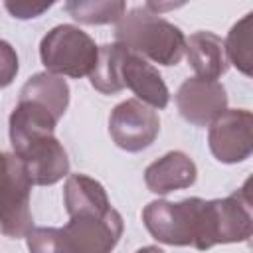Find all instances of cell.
<instances>
[{"instance_id":"2e32d148","label":"cell","mask_w":253,"mask_h":253,"mask_svg":"<svg viewBox=\"0 0 253 253\" xmlns=\"http://www.w3.org/2000/svg\"><path fill=\"white\" fill-rule=\"evenodd\" d=\"M126 51L128 49L119 42L105 43L99 47L97 63H95L93 71L89 73V81L99 93L115 95L125 89L123 81H121V63H123Z\"/></svg>"},{"instance_id":"4fadbf2b","label":"cell","mask_w":253,"mask_h":253,"mask_svg":"<svg viewBox=\"0 0 253 253\" xmlns=\"http://www.w3.org/2000/svg\"><path fill=\"white\" fill-rule=\"evenodd\" d=\"M184 53L198 77L219 79L229 67L223 40L213 32L202 30L186 38Z\"/></svg>"},{"instance_id":"7a4b0ae2","label":"cell","mask_w":253,"mask_h":253,"mask_svg":"<svg viewBox=\"0 0 253 253\" xmlns=\"http://www.w3.org/2000/svg\"><path fill=\"white\" fill-rule=\"evenodd\" d=\"M123 215L111 206L105 211H77L63 227H32L28 249L36 253H107L123 235Z\"/></svg>"},{"instance_id":"277c9868","label":"cell","mask_w":253,"mask_h":253,"mask_svg":"<svg viewBox=\"0 0 253 253\" xmlns=\"http://www.w3.org/2000/svg\"><path fill=\"white\" fill-rule=\"evenodd\" d=\"M115 38L132 53L158 65H176L184 57L186 36L148 8H134L117 22Z\"/></svg>"},{"instance_id":"ba28073f","label":"cell","mask_w":253,"mask_h":253,"mask_svg":"<svg viewBox=\"0 0 253 253\" xmlns=\"http://www.w3.org/2000/svg\"><path fill=\"white\" fill-rule=\"evenodd\" d=\"M208 144L223 164H237L253 152V115L247 109H225L210 123Z\"/></svg>"},{"instance_id":"9c48e42d","label":"cell","mask_w":253,"mask_h":253,"mask_svg":"<svg viewBox=\"0 0 253 253\" xmlns=\"http://www.w3.org/2000/svg\"><path fill=\"white\" fill-rule=\"evenodd\" d=\"M176 107L180 115L196 125L206 126L217 115L227 109V93L225 87L217 79L206 77H188L176 91Z\"/></svg>"},{"instance_id":"44dd1931","label":"cell","mask_w":253,"mask_h":253,"mask_svg":"<svg viewBox=\"0 0 253 253\" xmlns=\"http://www.w3.org/2000/svg\"><path fill=\"white\" fill-rule=\"evenodd\" d=\"M190 0H146V8L154 14H164V12H172L178 10L182 6H186Z\"/></svg>"},{"instance_id":"7c38bea8","label":"cell","mask_w":253,"mask_h":253,"mask_svg":"<svg viewBox=\"0 0 253 253\" xmlns=\"http://www.w3.org/2000/svg\"><path fill=\"white\" fill-rule=\"evenodd\" d=\"M198 168L194 160L182 150H170L162 158L154 160L144 170V184L152 194L166 196L176 190L194 186Z\"/></svg>"},{"instance_id":"3957f363","label":"cell","mask_w":253,"mask_h":253,"mask_svg":"<svg viewBox=\"0 0 253 253\" xmlns=\"http://www.w3.org/2000/svg\"><path fill=\"white\" fill-rule=\"evenodd\" d=\"M142 223L156 241L166 245H192L196 249L215 245L211 200H154L144 206Z\"/></svg>"},{"instance_id":"e0dca14e","label":"cell","mask_w":253,"mask_h":253,"mask_svg":"<svg viewBox=\"0 0 253 253\" xmlns=\"http://www.w3.org/2000/svg\"><path fill=\"white\" fill-rule=\"evenodd\" d=\"M65 12L79 24H117L126 12V0H65Z\"/></svg>"},{"instance_id":"6da1fadb","label":"cell","mask_w":253,"mask_h":253,"mask_svg":"<svg viewBox=\"0 0 253 253\" xmlns=\"http://www.w3.org/2000/svg\"><path fill=\"white\" fill-rule=\"evenodd\" d=\"M57 123L59 119L45 105L32 99H20L10 115L12 150L36 186L57 184L69 174L67 152L53 134Z\"/></svg>"},{"instance_id":"ac0fdd59","label":"cell","mask_w":253,"mask_h":253,"mask_svg":"<svg viewBox=\"0 0 253 253\" xmlns=\"http://www.w3.org/2000/svg\"><path fill=\"white\" fill-rule=\"evenodd\" d=\"M227 61L233 63L243 75H251V14H245L237 24L231 26L223 40Z\"/></svg>"},{"instance_id":"8fae6325","label":"cell","mask_w":253,"mask_h":253,"mask_svg":"<svg viewBox=\"0 0 253 253\" xmlns=\"http://www.w3.org/2000/svg\"><path fill=\"white\" fill-rule=\"evenodd\" d=\"M121 81L123 87L130 89L138 101L150 105L152 109H164L170 101V91L158 69L130 49L125 53L121 63Z\"/></svg>"},{"instance_id":"5bb4252c","label":"cell","mask_w":253,"mask_h":253,"mask_svg":"<svg viewBox=\"0 0 253 253\" xmlns=\"http://www.w3.org/2000/svg\"><path fill=\"white\" fill-rule=\"evenodd\" d=\"M63 204L69 215L77 211H105L111 208L103 184L87 174L67 176L63 186Z\"/></svg>"},{"instance_id":"ffe728a7","label":"cell","mask_w":253,"mask_h":253,"mask_svg":"<svg viewBox=\"0 0 253 253\" xmlns=\"http://www.w3.org/2000/svg\"><path fill=\"white\" fill-rule=\"evenodd\" d=\"M18 69H20V63H18L16 49L6 40H0V89L8 87L16 79Z\"/></svg>"},{"instance_id":"9a60e30c","label":"cell","mask_w":253,"mask_h":253,"mask_svg":"<svg viewBox=\"0 0 253 253\" xmlns=\"http://www.w3.org/2000/svg\"><path fill=\"white\" fill-rule=\"evenodd\" d=\"M20 97L34 99V101L45 105L57 119H61L69 105V85L63 79V75H57L51 71H42V73L32 75L24 83Z\"/></svg>"},{"instance_id":"5b68a950","label":"cell","mask_w":253,"mask_h":253,"mask_svg":"<svg viewBox=\"0 0 253 253\" xmlns=\"http://www.w3.org/2000/svg\"><path fill=\"white\" fill-rule=\"evenodd\" d=\"M99 47L95 40L71 24L51 28L40 42V57L45 71L57 75L85 77L93 71Z\"/></svg>"},{"instance_id":"8992f818","label":"cell","mask_w":253,"mask_h":253,"mask_svg":"<svg viewBox=\"0 0 253 253\" xmlns=\"http://www.w3.org/2000/svg\"><path fill=\"white\" fill-rule=\"evenodd\" d=\"M32 180L22 160L0 150V233L10 239L26 237L34 227L30 210Z\"/></svg>"},{"instance_id":"30bf717a","label":"cell","mask_w":253,"mask_h":253,"mask_svg":"<svg viewBox=\"0 0 253 253\" xmlns=\"http://www.w3.org/2000/svg\"><path fill=\"white\" fill-rule=\"evenodd\" d=\"M213 239L217 243H237L253 235V206L249 182L227 198L211 200Z\"/></svg>"},{"instance_id":"d6986e66","label":"cell","mask_w":253,"mask_h":253,"mask_svg":"<svg viewBox=\"0 0 253 253\" xmlns=\"http://www.w3.org/2000/svg\"><path fill=\"white\" fill-rule=\"evenodd\" d=\"M57 0H4L8 14L16 20H32L45 14Z\"/></svg>"},{"instance_id":"52a82bcc","label":"cell","mask_w":253,"mask_h":253,"mask_svg":"<svg viewBox=\"0 0 253 253\" xmlns=\"http://www.w3.org/2000/svg\"><path fill=\"white\" fill-rule=\"evenodd\" d=\"M158 132V113L138 99H126L111 111L109 134L113 142L126 152H140L148 148L156 140Z\"/></svg>"}]
</instances>
